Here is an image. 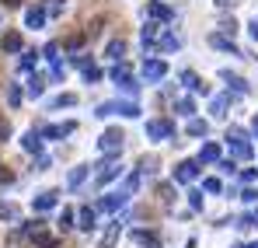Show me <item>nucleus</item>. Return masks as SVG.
Masks as SVG:
<instances>
[{"label": "nucleus", "instance_id": "nucleus-21", "mask_svg": "<svg viewBox=\"0 0 258 248\" xmlns=\"http://www.w3.org/2000/svg\"><path fill=\"white\" fill-rule=\"evenodd\" d=\"M52 207H56V192H42V196L32 200V210L35 213H45V210H52Z\"/></svg>", "mask_w": 258, "mask_h": 248}, {"label": "nucleus", "instance_id": "nucleus-53", "mask_svg": "<svg viewBox=\"0 0 258 248\" xmlns=\"http://www.w3.org/2000/svg\"><path fill=\"white\" fill-rule=\"evenodd\" d=\"M216 4H220V7H230V4H237V0H216Z\"/></svg>", "mask_w": 258, "mask_h": 248}, {"label": "nucleus", "instance_id": "nucleus-42", "mask_svg": "<svg viewBox=\"0 0 258 248\" xmlns=\"http://www.w3.org/2000/svg\"><path fill=\"white\" fill-rule=\"evenodd\" d=\"M67 77V63H52V81H63Z\"/></svg>", "mask_w": 258, "mask_h": 248}, {"label": "nucleus", "instance_id": "nucleus-15", "mask_svg": "<svg viewBox=\"0 0 258 248\" xmlns=\"http://www.w3.org/2000/svg\"><path fill=\"white\" fill-rule=\"evenodd\" d=\"M119 234H122V217H115V220L108 224V231H105V238H101V248H112L119 241Z\"/></svg>", "mask_w": 258, "mask_h": 248}, {"label": "nucleus", "instance_id": "nucleus-29", "mask_svg": "<svg viewBox=\"0 0 258 248\" xmlns=\"http://www.w3.org/2000/svg\"><path fill=\"white\" fill-rule=\"evenodd\" d=\"M174 112L192 119V112H196V102H192V98H178V102H174Z\"/></svg>", "mask_w": 258, "mask_h": 248}, {"label": "nucleus", "instance_id": "nucleus-56", "mask_svg": "<svg viewBox=\"0 0 258 248\" xmlns=\"http://www.w3.org/2000/svg\"><path fill=\"white\" fill-rule=\"evenodd\" d=\"M255 220H258V213H255Z\"/></svg>", "mask_w": 258, "mask_h": 248}, {"label": "nucleus", "instance_id": "nucleus-20", "mask_svg": "<svg viewBox=\"0 0 258 248\" xmlns=\"http://www.w3.org/2000/svg\"><path fill=\"white\" fill-rule=\"evenodd\" d=\"M223 81H227V87H234L237 94H248L251 91V84L244 81V77H237V74H230V70H223Z\"/></svg>", "mask_w": 258, "mask_h": 248}, {"label": "nucleus", "instance_id": "nucleus-1", "mask_svg": "<svg viewBox=\"0 0 258 248\" xmlns=\"http://www.w3.org/2000/svg\"><path fill=\"white\" fill-rule=\"evenodd\" d=\"M122 147H126V133H122L119 126L105 129V133H101V140H98V151H101L105 158H119V154H122Z\"/></svg>", "mask_w": 258, "mask_h": 248}, {"label": "nucleus", "instance_id": "nucleus-22", "mask_svg": "<svg viewBox=\"0 0 258 248\" xmlns=\"http://www.w3.org/2000/svg\"><path fill=\"white\" fill-rule=\"evenodd\" d=\"M0 49H4V53H18V49H21V35H18V32H7V35L0 39Z\"/></svg>", "mask_w": 258, "mask_h": 248}, {"label": "nucleus", "instance_id": "nucleus-46", "mask_svg": "<svg viewBox=\"0 0 258 248\" xmlns=\"http://www.w3.org/2000/svg\"><path fill=\"white\" fill-rule=\"evenodd\" d=\"M81 45H84V35H81V32H77V35H70V39H67V49H81Z\"/></svg>", "mask_w": 258, "mask_h": 248}, {"label": "nucleus", "instance_id": "nucleus-37", "mask_svg": "<svg viewBox=\"0 0 258 248\" xmlns=\"http://www.w3.org/2000/svg\"><path fill=\"white\" fill-rule=\"evenodd\" d=\"M42 53H45V60H49V63H59V45H56V42H49Z\"/></svg>", "mask_w": 258, "mask_h": 248}, {"label": "nucleus", "instance_id": "nucleus-43", "mask_svg": "<svg viewBox=\"0 0 258 248\" xmlns=\"http://www.w3.org/2000/svg\"><path fill=\"white\" fill-rule=\"evenodd\" d=\"M188 207H192V210H203V192H188Z\"/></svg>", "mask_w": 258, "mask_h": 248}, {"label": "nucleus", "instance_id": "nucleus-14", "mask_svg": "<svg viewBox=\"0 0 258 248\" xmlns=\"http://www.w3.org/2000/svg\"><path fill=\"white\" fill-rule=\"evenodd\" d=\"M21 147H25L28 154H42V133H39V129H28L25 140H21Z\"/></svg>", "mask_w": 258, "mask_h": 248}, {"label": "nucleus", "instance_id": "nucleus-5", "mask_svg": "<svg viewBox=\"0 0 258 248\" xmlns=\"http://www.w3.org/2000/svg\"><path fill=\"white\" fill-rule=\"evenodd\" d=\"M98 171H94V182L98 185H105V182H112V178H119L122 175V165H119V158H105L101 165H94Z\"/></svg>", "mask_w": 258, "mask_h": 248}, {"label": "nucleus", "instance_id": "nucleus-30", "mask_svg": "<svg viewBox=\"0 0 258 248\" xmlns=\"http://www.w3.org/2000/svg\"><path fill=\"white\" fill-rule=\"evenodd\" d=\"M42 91H45V77H39V74H32V77H28V94H32V98H39Z\"/></svg>", "mask_w": 258, "mask_h": 248}, {"label": "nucleus", "instance_id": "nucleus-45", "mask_svg": "<svg viewBox=\"0 0 258 248\" xmlns=\"http://www.w3.org/2000/svg\"><path fill=\"white\" fill-rule=\"evenodd\" d=\"M203 189H206V192H220L223 185H220V178H206V182H203Z\"/></svg>", "mask_w": 258, "mask_h": 248}, {"label": "nucleus", "instance_id": "nucleus-16", "mask_svg": "<svg viewBox=\"0 0 258 248\" xmlns=\"http://www.w3.org/2000/svg\"><path fill=\"white\" fill-rule=\"evenodd\" d=\"M199 165H220V143H203Z\"/></svg>", "mask_w": 258, "mask_h": 248}, {"label": "nucleus", "instance_id": "nucleus-23", "mask_svg": "<svg viewBox=\"0 0 258 248\" xmlns=\"http://www.w3.org/2000/svg\"><path fill=\"white\" fill-rule=\"evenodd\" d=\"M185 133H188V136H206V133H210V123H206V119H188Z\"/></svg>", "mask_w": 258, "mask_h": 248}, {"label": "nucleus", "instance_id": "nucleus-18", "mask_svg": "<svg viewBox=\"0 0 258 248\" xmlns=\"http://www.w3.org/2000/svg\"><path fill=\"white\" fill-rule=\"evenodd\" d=\"M210 42H213L216 49H223V53H230V56H244V53H241V49H237V45H234V42L227 39V35H223V32H216V35H210Z\"/></svg>", "mask_w": 258, "mask_h": 248}, {"label": "nucleus", "instance_id": "nucleus-10", "mask_svg": "<svg viewBox=\"0 0 258 248\" xmlns=\"http://www.w3.org/2000/svg\"><path fill=\"white\" fill-rule=\"evenodd\" d=\"M147 18H154V21H171L174 14H171V7H168V4L150 0V4H147Z\"/></svg>", "mask_w": 258, "mask_h": 248}, {"label": "nucleus", "instance_id": "nucleus-50", "mask_svg": "<svg viewBox=\"0 0 258 248\" xmlns=\"http://www.w3.org/2000/svg\"><path fill=\"white\" fill-rule=\"evenodd\" d=\"M45 168H49V158H42V154H39V161H35V171H45Z\"/></svg>", "mask_w": 258, "mask_h": 248}, {"label": "nucleus", "instance_id": "nucleus-24", "mask_svg": "<svg viewBox=\"0 0 258 248\" xmlns=\"http://www.w3.org/2000/svg\"><path fill=\"white\" fill-rule=\"evenodd\" d=\"M227 109H230V94H220V98H213V109H210V112H213L216 119H223Z\"/></svg>", "mask_w": 258, "mask_h": 248}, {"label": "nucleus", "instance_id": "nucleus-11", "mask_svg": "<svg viewBox=\"0 0 258 248\" xmlns=\"http://www.w3.org/2000/svg\"><path fill=\"white\" fill-rule=\"evenodd\" d=\"M77 129V123H52L42 129V136H49V140H63V136H70Z\"/></svg>", "mask_w": 258, "mask_h": 248}, {"label": "nucleus", "instance_id": "nucleus-3", "mask_svg": "<svg viewBox=\"0 0 258 248\" xmlns=\"http://www.w3.org/2000/svg\"><path fill=\"white\" fill-rule=\"evenodd\" d=\"M94 116H101V119H108V116H126V119H136L140 116V105L136 102H105V105H98V112Z\"/></svg>", "mask_w": 258, "mask_h": 248}, {"label": "nucleus", "instance_id": "nucleus-39", "mask_svg": "<svg viewBox=\"0 0 258 248\" xmlns=\"http://www.w3.org/2000/svg\"><path fill=\"white\" fill-rule=\"evenodd\" d=\"M84 81H87V84H98V81H101V70H98L94 63H91V67L84 70Z\"/></svg>", "mask_w": 258, "mask_h": 248}, {"label": "nucleus", "instance_id": "nucleus-19", "mask_svg": "<svg viewBox=\"0 0 258 248\" xmlns=\"http://www.w3.org/2000/svg\"><path fill=\"white\" fill-rule=\"evenodd\" d=\"M157 49H161V53H174V49H181V39H178L174 32H161V39H157Z\"/></svg>", "mask_w": 258, "mask_h": 248}, {"label": "nucleus", "instance_id": "nucleus-48", "mask_svg": "<svg viewBox=\"0 0 258 248\" xmlns=\"http://www.w3.org/2000/svg\"><path fill=\"white\" fill-rule=\"evenodd\" d=\"M241 200H244V203H258V189H244Z\"/></svg>", "mask_w": 258, "mask_h": 248}, {"label": "nucleus", "instance_id": "nucleus-6", "mask_svg": "<svg viewBox=\"0 0 258 248\" xmlns=\"http://www.w3.org/2000/svg\"><path fill=\"white\" fill-rule=\"evenodd\" d=\"M147 136L150 140H174V123L171 119H150L147 123Z\"/></svg>", "mask_w": 258, "mask_h": 248}, {"label": "nucleus", "instance_id": "nucleus-34", "mask_svg": "<svg viewBox=\"0 0 258 248\" xmlns=\"http://www.w3.org/2000/svg\"><path fill=\"white\" fill-rule=\"evenodd\" d=\"M32 241H35V248H56V238H52V234H45V231H39Z\"/></svg>", "mask_w": 258, "mask_h": 248}, {"label": "nucleus", "instance_id": "nucleus-36", "mask_svg": "<svg viewBox=\"0 0 258 248\" xmlns=\"http://www.w3.org/2000/svg\"><path fill=\"white\" fill-rule=\"evenodd\" d=\"M74 227V210L63 207V213H59V231H70Z\"/></svg>", "mask_w": 258, "mask_h": 248}, {"label": "nucleus", "instance_id": "nucleus-44", "mask_svg": "<svg viewBox=\"0 0 258 248\" xmlns=\"http://www.w3.org/2000/svg\"><path fill=\"white\" fill-rule=\"evenodd\" d=\"M7 140H11V123L0 119V143H7Z\"/></svg>", "mask_w": 258, "mask_h": 248}, {"label": "nucleus", "instance_id": "nucleus-52", "mask_svg": "<svg viewBox=\"0 0 258 248\" xmlns=\"http://www.w3.org/2000/svg\"><path fill=\"white\" fill-rule=\"evenodd\" d=\"M4 4H7V7H21L25 0H4Z\"/></svg>", "mask_w": 258, "mask_h": 248}, {"label": "nucleus", "instance_id": "nucleus-4", "mask_svg": "<svg viewBox=\"0 0 258 248\" xmlns=\"http://www.w3.org/2000/svg\"><path fill=\"white\" fill-rule=\"evenodd\" d=\"M129 196H133V192H129L126 185H122V189H115V192H105V196L98 200V210H108V213H115V210H122V207L129 203Z\"/></svg>", "mask_w": 258, "mask_h": 248}, {"label": "nucleus", "instance_id": "nucleus-41", "mask_svg": "<svg viewBox=\"0 0 258 248\" xmlns=\"http://www.w3.org/2000/svg\"><path fill=\"white\" fill-rule=\"evenodd\" d=\"M171 185H168V182H164V185H157V196H161V203H171Z\"/></svg>", "mask_w": 258, "mask_h": 248}, {"label": "nucleus", "instance_id": "nucleus-35", "mask_svg": "<svg viewBox=\"0 0 258 248\" xmlns=\"http://www.w3.org/2000/svg\"><path fill=\"white\" fill-rule=\"evenodd\" d=\"M0 220H18V207L14 203H0Z\"/></svg>", "mask_w": 258, "mask_h": 248}, {"label": "nucleus", "instance_id": "nucleus-8", "mask_svg": "<svg viewBox=\"0 0 258 248\" xmlns=\"http://www.w3.org/2000/svg\"><path fill=\"white\" fill-rule=\"evenodd\" d=\"M196 175H199V158L196 161H181V165L174 168V182H196Z\"/></svg>", "mask_w": 258, "mask_h": 248}, {"label": "nucleus", "instance_id": "nucleus-2", "mask_svg": "<svg viewBox=\"0 0 258 248\" xmlns=\"http://www.w3.org/2000/svg\"><path fill=\"white\" fill-rule=\"evenodd\" d=\"M227 147H230V154L234 158H241V161H248L255 151H251V143H248V136H244V129H237V126H230L227 129Z\"/></svg>", "mask_w": 258, "mask_h": 248}, {"label": "nucleus", "instance_id": "nucleus-32", "mask_svg": "<svg viewBox=\"0 0 258 248\" xmlns=\"http://www.w3.org/2000/svg\"><path fill=\"white\" fill-rule=\"evenodd\" d=\"M35 63H39V53H35V49H25V53H21V70H32Z\"/></svg>", "mask_w": 258, "mask_h": 248}, {"label": "nucleus", "instance_id": "nucleus-49", "mask_svg": "<svg viewBox=\"0 0 258 248\" xmlns=\"http://www.w3.org/2000/svg\"><path fill=\"white\" fill-rule=\"evenodd\" d=\"M220 171L223 175H234V161H220Z\"/></svg>", "mask_w": 258, "mask_h": 248}, {"label": "nucleus", "instance_id": "nucleus-28", "mask_svg": "<svg viewBox=\"0 0 258 248\" xmlns=\"http://www.w3.org/2000/svg\"><path fill=\"white\" fill-rule=\"evenodd\" d=\"M70 105H77V94H59V98H52L49 102V109L56 112V109H70Z\"/></svg>", "mask_w": 258, "mask_h": 248}, {"label": "nucleus", "instance_id": "nucleus-27", "mask_svg": "<svg viewBox=\"0 0 258 248\" xmlns=\"http://www.w3.org/2000/svg\"><path fill=\"white\" fill-rule=\"evenodd\" d=\"M87 171H91V168H74V171H70V175H67V185H70V189H77V185H81V182H84L87 178Z\"/></svg>", "mask_w": 258, "mask_h": 248}, {"label": "nucleus", "instance_id": "nucleus-47", "mask_svg": "<svg viewBox=\"0 0 258 248\" xmlns=\"http://www.w3.org/2000/svg\"><path fill=\"white\" fill-rule=\"evenodd\" d=\"M14 182V175H11V168H4L0 165V185H11Z\"/></svg>", "mask_w": 258, "mask_h": 248}, {"label": "nucleus", "instance_id": "nucleus-33", "mask_svg": "<svg viewBox=\"0 0 258 248\" xmlns=\"http://www.w3.org/2000/svg\"><path fill=\"white\" fill-rule=\"evenodd\" d=\"M7 105H11V109L21 105V87H18V84H7Z\"/></svg>", "mask_w": 258, "mask_h": 248}, {"label": "nucleus", "instance_id": "nucleus-31", "mask_svg": "<svg viewBox=\"0 0 258 248\" xmlns=\"http://www.w3.org/2000/svg\"><path fill=\"white\" fill-rule=\"evenodd\" d=\"M119 91H122V94H129V98H136V91H140V84L133 81V77H119Z\"/></svg>", "mask_w": 258, "mask_h": 248}, {"label": "nucleus", "instance_id": "nucleus-25", "mask_svg": "<svg viewBox=\"0 0 258 248\" xmlns=\"http://www.w3.org/2000/svg\"><path fill=\"white\" fill-rule=\"evenodd\" d=\"M81 227H84V231H94V227H98V213H94L91 207L81 210Z\"/></svg>", "mask_w": 258, "mask_h": 248}, {"label": "nucleus", "instance_id": "nucleus-54", "mask_svg": "<svg viewBox=\"0 0 258 248\" xmlns=\"http://www.w3.org/2000/svg\"><path fill=\"white\" fill-rule=\"evenodd\" d=\"M251 129H255V136H258V116H255V123H251Z\"/></svg>", "mask_w": 258, "mask_h": 248}, {"label": "nucleus", "instance_id": "nucleus-55", "mask_svg": "<svg viewBox=\"0 0 258 248\" xmlns=\"http://www.w3.org/2000/svg\"><path fill=\"white\" fill-rule=\"evenodd\" d=\"M248 248H258V241H255V245H248Z\"/></svg>", "mask_w": 258, "mask_h": 248}, {"label": "nucleus", "instance_id": "nucleus-51", "mask_svg": "<svg viewBox=\"0 0 258 248\" xmlns=\"http://www.w3.org/2000/svg\"><path fill=\"white\" fill-rule=\"evenodd\" d=\"M248 32H251V39L258 42V18H255V21H251V25H248Z\"/></svg>", "mask_w": 258, "mask_h": 248}, {"label": "nucleus", "instance_id": "nucleus-38", "mask_svg": "<svg viewBox=\"0 0 258 248\" xmlns=\"http://www.w3.org/2000/svg\"><path fill=\"white\" fill-rule=\"evenodd\" d=\"M119 77H129V63H126V60L112 67V81H119Z\"/></svg>", "mask_w": 258, "mask_h": 248}, {"label": "nucleus", "instance_id": "nucleus-40", "mask_svg": "<svg viewBox=\"0 0 258 248\" xmlns=\"http://www.w3.org/2000/svg\"><path fill=\"white\" fill-rule=\"evenodd\" d=\"M220 32H223V35H234V32H237V21H234V18H223V21H220Z\"/></svg>", "mask_w": 258, "mask_h": 248}, {"label": "nucleus", "instance_id": "nucleus-9", "mask_svg": "<svg viewBox=\"0 0 258 248\" xmlns=\"http://www.w3.org/2000/svg\"><path fill=\"white\" fill-rule=\"evenodd\" d=\"M181 84H185L188 91H196V94H210V84L203 81L196 70H185V74H181Z\"/></svg>", "mask_w": 258, "mask_h": 248}, {"label": "nucleus", "instance_id": "nucleus-7", "mask_svg": "<svg viewBox=\"0 0 258 248\" xmlns=\"http://www.w3.org/2000/svg\"><path fill=\"white\" fill-rule=\"evenodd\" d=\"M168 77V63L164 60H143V81L147 84H157Z\"/></svg>", "mask_w": 258, "mask_h": 248}, {"label": "nucleus", "instance_id": "nucleus-12", "mask_svg": "<svg viewBox=\"0 0 258 248\" xmlns=\"http://www.w3.org/2000/svg\"><path fill=\"white\" fill-rule=\"evenodd\" d=\"M161 32H164V28H161V25H157V21L150 18V21L143 25V32H140V39H143V45L150 49V45H157V39H161Z\"/></svg>", "mask_w": 258, "mask_h": 248}, {"label": "nucleus", "instance_id": "nucleus-26", "mask_svg": "<svg viewBox=\"0 0 258 248\" xmlns=\"http://www.w3.org/2000/svg\"><path fill=\"white\" fill-rule=\"evenodd\" d=\"M122 56H126V42H122V39L108 42V60H115V63H122Z\"/></svg>", "mask_w": 258, "mask_h": 248}, {"label": "nucleus", "instance_id": "nucleus-17", "mask_svg": "<svg viewBox=\"0 0 258 248\" xmlns=\"http://www.w3.org/2000/svg\"><path fill=\"white\" fill-rule=\"evenodd\" d=\"M133 241L140 248H161V234H154V231H136Z\"/></svg>", "mask_w": 258, "mask_h": 248}, {"label": "nucleus", "instance_id": "nucleus-13", "mask_svg": "<svg viewBox=\"0 0 258 248\" xmlns=\"http://www.w3.org/2000/svg\"><path fill=\"white\" fill-rule=\"evenodd\" d=\"M42 25H45V7H39V4L28 7L25 11V28H42Z\"/></svg>", "mask_w": 258, "mask_h": 248}]
</instances>
